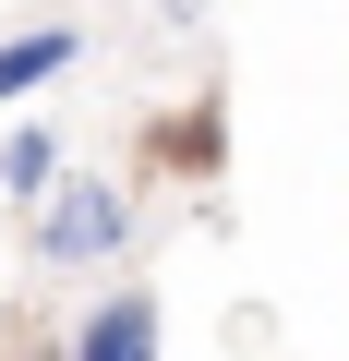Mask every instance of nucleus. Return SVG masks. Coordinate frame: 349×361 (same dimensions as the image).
<instances>
[{"label": "nucleus", "instance_id": "nucleus-1", "mask_svg": "<svg viewBox=\"0 0 349 361\" xmlns=\"http://www.w3.org/2000/svg\"><path fill=\"white\" fill-rule=\"evenodd\" d=\"M133 241V193L121 180H49L37 205V265H109Z\"/></svg>", "mask_w": 349, "mask_h": 361}, {"label": "nucleus", "instance_id": "nucleus-2", "mask_svg": "<svg viewBox=\"0 0 349 361\" xmlns=\"http://www.w3.org/2000/svg\"><path fill=\"white\" fill-rule=\"evenodd\" d=\"M73 361H169V349H157V289H109V301L85 313Z\"/></svg>", "mask_w": 349, "mask_h": 361}, {"label": "nucleus", "instance_id": "nucleus-3", "mask_svg": "<svg viewBox=\"0 0 349 361\" xmlns=\"http://www.w3.org/2000/svg\"><path fill=\"white\" fill-rule=\"evenodd\" d=\"M49 180H61V133L49 121H13V133H0V193L49 205Z\"/></svg>", "mask_w": 349, "mask_h": 361}, {"label": "nucleus", "instance_id": "nucleus-4", "mask_svg": "<svg viewBox=\"0 0 349 361\" xmlns=\"http://www.w3.org/2000/svg\"><path fill=\"white\" fill-rule=\"evenodd\" d=\"M61 61H73V25H25V37H0V109H13V97H37Z\"/></svg>", "mask_w": 349, "mask_h": 361}, {"label": "nucleus", "instance_id": "nucleus-5", "mask_svg": "<svg viewBox=\"0 0 349 361\" xmlns=\"http://www.w3.org/2000/svg\"><path fill=\"white\" fill-rule=\"evenodd\" d=\"M37 361H73V349H37Z\"/></svg>", "mask_w": 349, "mask_h": 361}]
</instances>
